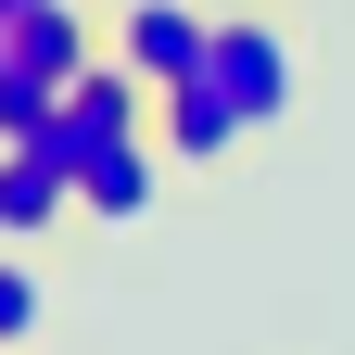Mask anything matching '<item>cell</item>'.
<instances>
[{
	"mask_svg": "<svg viewBox=\"0 0 355 355\" xmlns=\"http://www.w3.org/2000/svg\"><path fill=\"white\" fill-rule=\"evenodd\" d=\"M165 127H127V140H89V165H76V216L89 229H140V216L165 203Z\"/></svg>",
	"mask_w": 355,
	"mask_h": 355,
	"instance_id": "3",
	"label": "cell"
},
{
	"mask_svg": "<svg viewBox=\"0 0 355 355\" xmlns=\"http://www.w3.org/2000/svg\"><path fill=\"white\" fill-rule=\"evenodd\" d=\"M64 216H76V178L38 140H0V241H38V229H64Z\"/></svg>",
	"mask_w": 355,
	"mask_h": 355,
	"instance_id": "6",
	"label": "cell"
},
{
	"mask_svg": "<svg viewBox=\"0 0 355 355\" xmlns=\"http://www.w3.org/2000/svg\"><path fill=\"white\" fill-rule=\"evenodd\" d=\"M203 76L229 89V114H241V127H292V114H304V38H292L279 13H254V0H241V13H216Z\"/></svg>",
	"mask_w": 355,
	"mask_h": 355,
	"instance_id": "2",
	"label": "cell"
},
{
	"mask_svg": "<svg viewBox=\"0 0 355 355\" xmlns=\"http://www.w3.org/2000/svg\"><path fill=\"white\" fill-rule=\"evenodd\" d=\"M26 330H38V279H26V254L0 241V355H13Z\"/></svg>",
	"mask_w": 355,
	"mask_h": 355,
	"instance_id": "7",
	"label": "cell"
},
{
	"mask_svg": "<svg viewBox=\"0 0 355 355\" xmlns=\"http://www.w3.org/2000/svg\"><path fill=\"white\" fill-rule=\"evenodd\" d=\"M153 127H165V153H178V178H203V165H229V153L254 140V127L229 114V89H216V76H178L165 102H153Z\"/></svg>",
	"mask_w": 355,
	"mask_h": 355,
	"instance_id": "5",
	"label": "cell"
},
{
	"mask_svg": "<svg viewBox=\"0 0 355 355\" xmlns=\"http://www.w3.org/2000/svg\"><path fill=\"white\" fill-rule=\"evenodd\" d=\"M89 64H102L89 0H38V13H13V38H0V140H38L51 102H64Z\"/></svg>",
	"mask_w": 355,
	"mask_h": 355,
	"instance_id": "1",
	"label": "cell"
},
{
	"mask_svg": "<svg viewBox=\"0 0 355 355\" xmlns=\"http://www.w3.org/2000/svg\"><path fill=\"white\" fill-rule=\"evenodd\" d=\"M0 38H13V13H0Z\"/></svg>",
	"mask_w": 355,
	"mask_h": 355,
	"instance_id": "10",
	"label": "cell"
},
{
	"mask_svg": "<svg viewBox=\"0 0 355 355\" xmlns=\"http://www.w3.org/2000/svg\"><path fill=\"white\" fill-rule=\"evenodd\" d=\"M216 13H241V0H216Z\"/></svg>",
	"mask_w": 355,
	"mask_h": 355,
	"instance_id": "9",
	"label": "cell"
},
{
	"mask_svg": "<svg viewBox=\"0 0 355 355\" xmlns=\"http://www.w3.org/2000/svg\"><path fill=\"white\" fill-rule=\"evenodd\" d=\"M114 51L140 64L153 89L203 76V51H216V0H114Z\"/></svg>",
	"mask_w": 355,
	"mask_h": 355,
	"instance_id": "4",
	"label": "cell"
},
{
	"mask_svg": "<svg viewBox=\"0 0 355 355\" xmlns=\"http://www.w3.org/2000/svg\"><path fill=\"white\" fill-rule=\"evenodd\" d=\"M0 13H38V0H0Z\"/></svg>",
	"mask_w": 355,
	"mask_h": 355,
	"instance_id": "8",
	"label": "cell"
}]
</instances>
